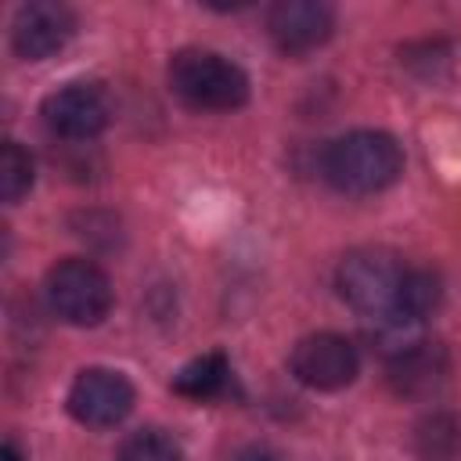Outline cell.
Listing matches in <instances>:
<instances>
[{
  "label": "cell",
  "mask_w": 461,
  "mask_h": 461,
  "mask_svg": "<svg viewBox=\"0 0 461 461\" xmlns=\"http://www.w3.org/2000/svg\"><path fill=\"white\" fill-rule=\"evenodd\" d=\"M407 267L389 249H353L335 270L339 295L371 321H400Z\"/></svg>",
  "instance_id": "cell-3"
},
{
  "label": "cell",
  "mask_w": 461,
  "mask_h": 461,
  "mask_svg": "<svg viewBox=\"0 0 461 461\" xmlns=\"http://www.w3.org/2000/svg\"><path fill=\"white\" fill-rule=\"evenodd\" d=\"M439 295H443V288L432 270H407L403 295H400V321L421 324L439 306Z\"/></svg>",
  "instance_id": "cell-12"
},
{
  "label": "cell",
  "mask_w": 461,
  "mask_h": 461,
  "mask_svg": "<svg viewBox=\"0 0 461 461\" xmlns=\"http://www.w3.org/2000/svg\"><path fill=\"white\" fill-rule=\"evenodd\" d=\"M234 461H281L274 450H263V447H249V450H241Z\"/></svg>",
  "instance_id": "cell-16"
},
{
  "label": "cell",
  "mask_w": 461,
  "mask_h": 461,
  "mask_svg": "<svg viewBox=\"0 0 461 461\" xmlns=\"http://www.w3.org/2000/svg\"><path fill=\"white\" fill-rule=\"evenodd\" d=\"M288 367L303 385L331 393V389H342L357 378L360 357H357V346L346 335L317 331V335H306V339L295 342V349L288 357Z\"/></svg>",
  "instance_id": "cell-7"
},
{
  "label": "cell",
  "mask_w": 461,
  "mask_h": 461,
  "mask_svg": "<svg viewBox=\"0 0 461 461\" xmlns=\"http://www.w3.org/2000/svg\"><path fill=\"white\" fill-rule=\"evenodd\" d=\"M447 375V353L436 342H414L389 357V385L400 396H425Z\"/></svg>",
  "instance_id": "cell-10"
},
{
  "label": "cell",
  "mask_w": 461,
  "mask_h": 461,
  "mask_svg": "<svg viewBox=\"0 0 461 461\" xmlns=\"http://www.w3.org/2000/svg\"><path fill=\"white\" fill-rule=\"evenodd\" d=\"M68 414L90 429H112L133 411V385L122 371L112 367H86L76 375L65 396Z\"/></svg>",
  "instance_id": "cell-5"
},
{
  "label": "cell",
  "mask_w": 461,
  "mask_h": 461,
  "mask_svg": "<svg viewBox=\"0 0 461 461\" xmlns=\"http://www.w3.org/2000/svg\"><path fill=\"white\" fill-rule=\"evenodd\" d=\"M43 295H47V306L54 310V317H61L65 324H76V328L101 324L115 299L108 274L94 259H79V256L61 259L47 270Z\"/></svg>",
  "instance_id": "cell-4"
},
{
  "label": "cell",
  "mask_w": 461,
  "mask_h": 461,
  "mask_svg": "<svg viewBox=\"0 0 461 461\" xmlns=\"http://www.w3.org/2000/svg\"><path fill=\"white\" fill-rule=\"evenodd\" d=\"M76 32V14L58 0H29L14 11L11 47L25 61H43L58 54Z\"/></svg>",
  "instance_id": "cell-8"
},
{
  "label": "cell",
  "mask_w": 461,
  "mask_h": 461,
  "mask_svg": "<svg viewBox=\"0 0 461 461\" xmlns=\"http://www.w3.org/2000/svg\"><path fill=\"white\" fill-rule=\"evenodd\" d=\"M335 29V14L321 0H281L267 11V32L288 58L317 50Z\"/></svg>",
  "instance_id": "cell-9"
},
{
  "label": "cell",
  "mask_w": 461,
  "mask_h": 461,
  "mask_svg": "<svg viewBox=\"0 0 461 461\" xmlns=\"http://www.w3.org/2000/svg\"><path fill=\"white\" fill-rule=\"evenodd\" d=\"M32 176H36L32 155L18 140H4V155H0V198L7 205H14L22 194H29Z\"/></svg>",
  "instance_id": "cell-13"
},
{
  "label": "cell",
  "mask_w": 461,
  "mask_h": 461,
  "mask_svg": "<svg viewBox=\"0 0 461 461\" xmlns=\"http://www.w3.org/2000/svg\"><path fill=\"white\" fill-rule=\"evenodd\" d=\"M461 443V425L450 418V414H432L421 421L418 429V447L429 454V457H443V454H454Z\"/></svg>",
  "instance_id": "cell-15"
},
{
  "label": "cell",
  "mask_w": 461,
  "mask_h": 461,
  "mask_svg": "<svg viewBox=\"0 0 461 461\" xmlns=\"http://www.w3.org/2000/svg\"><path fill=\"white\" fill-rule=\"evenodd\" d=\"M0 461H22L18 447H14V443H4V450H0Z\"/></svg>",
  "instance_id": "cell-17"
},
{
  "label": "cell",
  "mask_w": 461,
  "mask_h": 461,
  "mask_svg": "<svg viewBox=\"0 0 461 461\" xmlns=\"http://www.w3.org/2000/svg\"><path fill=\"white\" fill-rule=\"evenodd\" d=\"M230 385H234L230 360H227L220 349L187 360V364L173 375V393H180V396H187V400H216V396H227Z\"/></svg>",
  "instance_id": "cell-11"
},
{
  "label": "cell",
  "mask_w": 461,
  "mask_h": 461,
  "mask_svg": "<svg viewBox=\"0 0 461 461\" xmlns=\"http://www.w3.org/2000/svg\"><path fill=\"white\" fill-rule=\"evenodd\" d=\"M324 180L342 194H375L403 173L400 144L382 130H353L335 137L321 155Z\"/></svg>",
  "instance_id": "cell-1"
},
{
  "label": "cell",
  "mask_w": 461,
  "mask_h": 461,
  "mask_svg": "<svg viewBox=\"0 0 461 461\" xmlns=\"http://www.w3.org/2000/svg\"><path fill=\"white\" fill-rule=\"evenodd\" d=\"M40 115L54 137L90 140L112 122V101L97 83H65L43 97Z\"/></svg>",
  "instance_id": "cell-6"
},
{
  "label": "cell",
  "mask_w": 461,
  "mask_h": 461,
  "mask_svg": "<svg viewBox=\"0 0 461 461\" xmlns=\"http://www.w3.org/2000/svg\"><path fill=\"white\" fill-rule=\"evenodd\" d=\"M169 90L198 112H234L249 101V76L216 50L184 47L169 58Z\"/></svg>",
  "instance_id": "cell-2"
},
{
  "label": "cell",
  "mask_w": 461,
  "mask_h": 461,
  "mask_svg": "<svg viewBox=\"0 0 461 461\" xmlns=\"http://www.w3.org/2000/svg\"><path fill=\"white\" fill-rule=\"evenodd\" d=\"M115 461H184L180 443L162 429H140L122 439Z\"/></svg>",
  "instance_id": "cell-14"
}]
</instances>
